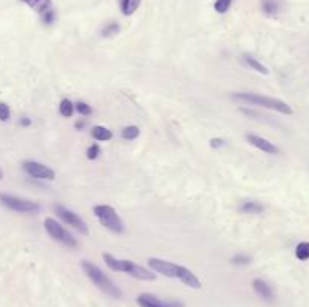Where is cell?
<instances>
[{"label": "cell", "mask_w": 309, "mask_h": 307, "mask_svg": "<svg viewBox=\"0 0 309 307\" xmlns=\"http://www.w3.org/2000/svg\"><path fill=\"white\" fill-rule=\"evenodd\" d=\"M23 170L35 179H44V181H53L54 179V170L50 169L45 164H41L38 161H24L23 163Z\"/></svg>", "instance_id": "cell-9"}, {"label": "cell", "mask_w": 309, "mask_h": 307, "mask_svg": "<svg viewBox=\"0 0 309 307\" xmlns=\"http://www.w3.org/2000/svg\"><path fill=\"white\" fill-rule=\"evenodd\" d=\"M119 30H121L119 24H118L116 21H110V23H107V24L101 29V37H103V38H112V37H115L116 34H119Z\"/></svg>", "instance_id": "cell-19"}, {"label": "cell", "mask_w": 309, "mask_h": 307, "mask_svg": "<svg viewBox=\"0 0 309 307\" xmlns=\"http://www.w3.org/2000/svg\"><path fill=\"white\" fill-rule=\"evenodd\" d=\"M139 134H140V130L136 125H129V127L124 128L122 133H121L124 140H134V139L139 137Z\"/></svg>", "instance_id": "cell-21"}, {"label": "cell", "mask_w": 309, "mask_h": 307, "mask_svg": "<svg viewBox=\"0 0 309 307\" xmlns=\"http://www.w3.org/2000/svg\"><path fill=\"white\" fill-rule=\"evenodd\" d=\"M20 2H23V3H26L29 8H34V9H37L44 0H20Z\"/></svg>", "instance_id": "cell-29"}, {"label": "cell", "mask_w": 309, "mask_h": 307, "mask_svg": "<svg viewBox=\"0 0 309 307\" xmlns=\"http://www.w3.org/2000/svg\"><path fill=\"white\" fill-rule=\"evenodd\" d=\"M252 288H254V291H255L263 300H267V301H271V300H273V291H271V288L268 286V283H265L264 280L255 279V280L252 282Z\"/></svg>", "instance_id": "cell-12"}, {"label": "cell", "mask_w": 309, "mask_h": 307, "mask_svg": "<svg viewBox=\"0 0 309 307\" xmlns=\"http://www.w3.org/2000/svg\"><path fill=\"white\" fill-rule=\"evenodd\" d=\"M210 146L213 149H219V148H223L225 146V140L223 139H219V137H214L210 140Z\"/></svg>", "instance_id": "cell-28"}, {"label": "cell", "mask_w": 309, "mask_h": 307, "mask_svg": "<svg viewBox=\"0 0 309 307\" xmlns=\"http://www.w3.org/2000/svg\"><path fill=\"white\" fill-rule=\"evenodd\" d=\"M238 209L243 214H261L264 211V206L260 202L252 200V202H243Z\"/></svg>", "instance_id": "cell-17"}, {"label": "cell", "mask_w": 309, "mask_h": 307, "mask_svg": "<svg viewBox=\"0 0 309 307\" xmlns=\"http://www.w3.org/2000/svg\"><path fill=\"white\" fill-rule=\"evenodd\" d=\"M246 140L249 142L252 146H255L257 149H260L265 154H271V155H274V154L279 152V149H277L271 142H268L267 139L260 137L257 134H246Z\"/></svg>", "instance_id": "cell-10"}, {"label": "cell", "mask_w": 309, "mask_h": 307, "mask_svg": "<svg viewBox=\"0 0 309 307\" xmlns=\"http://www.w3.org/2000/svg\"><path fill=\"white\" fill-rule=\"evenodd\" d=\"M232 5V0H216L214 2V11L218 14H226Z\"/></svg>", "instance_id": "cell-23"}, {"label": "cell", "mask_w": 309, "mask_h": 307, "mask_svg": "<svg viewBox=\"0 0 309 307\" xmlns=\"http://www.w3.org/2000/svg\"><path fill=\"white\" fill-rule=\"evenodd\" d=\"M0 202L8 209L20 212V214H37L41 209V206L37 202H32L29 199H21V197L6 194V193H0Z\"/></svg>", "instance_id": "cell-6"}, {"label": "cell", "mask_w": 309, "mask_h": 307, "mask_svg": "<svg viewBox=\"0 0 309 307\" xmlns=\"http://www.w3.org/2000/svg\"><path fill=\"white\" fill-rule=\"evenodd\" d=\"M231 262L234 265H247V264H251V256H247L244 253H238V255L232 256Z\"/></svg>", "instance_id": "cell-26"}, {"label": "cell", "mask_w": 309, "mask_h": 307, "mask_svg": "<svg viewBox=\"0 0 309 307\" xmlns=\"http://www.w3.org/2000/svg\"><path fill=\"white\" fill-rule=\"evenodd\" d=\"M11 116V110L8 107V104L5 103H0V120L2 122H6Z\"/></svg>", "instance_id": "cell-27"}, {"label": "cell", "mask_w": 309, "mask_h": 307, "mask_svg": "<svg viewBox=\"0 0 309 307\" xmlns=\"http://www.w3.org/2000/svg\"><path fill=\"white\" fill-rule=\"evenodd\" d=\"M74 109H76L82 116H89V115H92V107H90L89 104L83 103V101L76 103V104H74Z\"/></svg>", "instance_id": "cell-25"}, {"label": "cell", "mask_w": 309, "mask_h": 307, "mask_svg": "<svg viewBox=\"0 0 309 307\" xmlns=\"http://www.w3.org/2000/svg\"><path fill=\"white\" fill-rule=\"evenodd\" d=\"M3 178V173H2V170H0V179H2Z\"/></svg>", "instance_id": "cell-32"}, {"label": "cell", "mask_w": 309, "mask_h": 307, "mask_svg": "<svg viewBox=\"0 0 309 307\" xmlns=\"http://www.w3.org/2000/svg\"><path fill=\"white\" fill-rule=\"evenodd\" d=\"M103 259L106 262V265L112 269V271H121V272H126L129 275L134 279H139V280H146V282H152L156 280V274L152 271L132 262V261H127V259H116L113 258L112 255L109 253H104L103 255Z\"/></svg>", "instance_id": "cell-3"}, {"label": "cell", "mask_w": 309, "mask_h": 307, "mask_svg": "<svg viewBox=\"0 0 309 307\" xmlns=\"http://www.w3.org/2000/svg\"><path fill=\"white\" fill-rule=\"evenodd\" d=\"M94 214L98 219V222L113 233H122L124 232V223L121 217L116 214V211L109 205H95Z\"/></svg>", "instance_id": "cell-5"}, {"label": "cell", "mask_w": 309, "mask_h": 307, "mask_svg": "<svg viewBox=\"0 0 309 307\" xmlns=\"http://www.w3.org/2000/svg\"><path fill=\"white\" fill-rule=\"evenodd\" d=\"M82 268L85 271V274L89 277V280L94 283L98 289H101L104 294L113 297V298H122V292L121 289L107 277V275L95 265V264H92L89 261H83L82 262Z\"/></svg>", "instance_id": "cell-4"}, {"label": "cell", "mask_w": 309, "mask_h": 307, "mask_svg": "<svg viewBox=\"0 0 309 307\" xmlns=\"http://www.w3.org/2000/svg\"><path fill=\"white\" fill-rule=\"evenodd\" d=\"M44 228H45V230L48 232V235L53 239L62 242L64 245H67V247H71V249H76L77 247L76 238L64 226H60L54 219H45L44 220Z\"/></svg>", "instance_id": "cell-7"}, {"label": "cell", "mask_w": 309, "mask_h": 307, "mask_svg": "<svg viewBox=\"0 0 309 307\" xmlns=\"http://www.w3.org/2000/svg\"><path fill=\"white\" fill-rule=\"evenodd\" d=\"M296 258L302 262L309 259V242L308 241H302L297 244L296 247Z\"/></svg>", "instance_id": "cell-18"}, {"label": "cell", "mask_w": 309, "mask_h": 307, "mask_svg": "<svg viewBox=\"0 0 309 307\" xmlns=\"http://www.w3.org/2000/svg\"><path fill=\"white\" fill-rule=\"evenodd\" d=\"M137 304L139 307H166L165 301L159 300L157 297H154L151 294H140L137 297Z\"/></svg>", "instance_id": "cell-13"}, {"label": "cell", "mask_w": 309, "mask_h": 307, "mask_svg": "<svg viewBox=\"0 0 309 307\" xmlns=\"http://www.w3.org/2000/svg\"><path fill=\"white\" fill-rule=\"evenodd\" d=\"M232 100L244 103V104H251L263 109H270L277 113L282 115H293V109L282 100L260 95V94H251V92H238V94H232Z\"/></svg>", "instance_id": "cell-2"}, {"label": "cell", "mask_w": 309, "mask_h": 307, "mask_svg": "<svg viewBox=\"0 0 309 307\" xmlns=\"http://www.w3.org/2000/svg\"><path fill=\"white\" fill-rule=\"evenodd\" d=\"M90 136L94 137L95 140H98V142H109L113 137V133L109 128H106V127L95 125L94 128H92V131H90Z\"/></svg>", "instance_id": "cell-16"}, {"label": "cell", "mask_w": 309, "mask_h": 307, "mask_svg": "<svg viewBox=\"0 0 309 307\" xmlns=\"http://www.w3.org/2000/svg\"><path fill=\"white\" fill-rule=\"evenodd\" d=\"M284 8L282 0H261V11L267 17H276Z\"/></svg>", "instance_id": "cell-11"}, {"label": "cell", "mask_w": 309, "mask_h": 307, "mask_svg": "<svg viewBox=\"0 0 309 307\" xmlns=\"http://www.w3.org/2000/svg\"><path fill=\"white\" fill-rule=\"evenodd\" d=\"M59 113L64 117H71L73 113H74V104L70 100L64 98L60 101V104H59Z\"/></svg>", "instance_id": "cell-20"}, {"label": "cell", "mask_w": 309, "mask_h": 307, "mask_svg": "<svg viewBox=\"0 0 309 307\" xmlns=\"http://www.w3.org/2000/svg\"><path fill=\"white\" fill-rule=\"evenodd\" d=\"M148 267L154 271L159 272L165 277H171V279H178L179 282H182L185 286H189L192 289H199L201 288V282L196 275L185 267L159 259V258H149L148 259Z\"/></svg>", "instance_id": "cell-1"}, {"label": "cell", "mask_w": 309, "mask_h": 307, "mask_svg": "<svg viewBox=\"0 0 309 307\" xmlns=\"http://www.w3.org/2000/svg\"><path fill=\"white\" fill-rule=\"evenodd\" d=\"M40 17H41V21H43L44 26H51V24L56 21V11H54L53 6H50L48 9L43 11V12L40 14Z\"/></svg>", "instance_id": "cell-22"}, {"label": "cell", "mask_w": 309, "mask_h": 307, "mask_svg": "<svg viewBox=\"0 0 309 307\" xmlns=\"http://www.w3.org/2000/svg\"><path fill=\"white\" fill-rule=\"evenodd\" d=\"M243 62L249 67L251 70H254V71H257V73H260V74H264V76H267L268 74V68L265 67V65H263L260 60H257L255 57H252V56H249V54H244L243 56Z\"/></svg>", "instance_id": "cell-15"}, {"label": "cell", "mask_w": 309, "mask_h": 307, "mask_svg": "<svg viewBox=\"0 0 309 307\" xmlns=\"http://www.w3.org/2000/svg\"><path fill=\"white\" fill-rule=\"evenodd\" d=\"M20 124H21V127H29L30 124H32V119L27 117V116H23L21 120H20Z\"/></svg>", "instance_id": "cell-31"}, {"label": "cell", "mask_w": 309, "mask_h": 307, "mask_svg": "<svg viewBox=\"0 0 309 307\" xmlns=\"http://www.w3.org/2000/svg\"><path fill=\"white\" fill-rule=\"evenodd\" d=\"M100 152H101L100 146H98L97 143H94V145H90V146L88 148V151H86V157H88V160L94 161V160H97V158L100 157Z\"/></svg>", "instance_id": "cell-24"}, {"label": "cell", "mask_w": 309, "mask_h": 307, "mask_svg": "<svg viewBox=\"0 0 309 307\" xmlns=\"http://www.w3.org/2000/svg\"><path fill=\"white\" fill-rule=\"evenodd\" d=\"M118 3H119L121 12L126 17H129V15H133L139 9L142 0H118Z\"/></svg>", "instance_id": "cell-14"}, {"label": "cell", "mask_w": 309, "mask_h": 307, "mask_svg": "<svg viewBox=\"0 0 309 307\" xmlns=\"http://www.w3.org/2000/svg\"><path fill=\"white\" fill-rule=\"evenodd\" d=\"M53 209H54V212L57 214V217H59L62 222H64L65 225L74 228L77 232H80V233H83V235H88V233H89V229H88L86 222H85L82 217H79L74 211L65 208L64 205H59V203L54 205Z\"/></svg>", "instance_id": "cell-8"}, {"label": "cell", "mask_w": 309, "mask_h": 307, "mask_svg": "<svg viewBox=\"0 0 309 307\" xmlns=\"http://www.w3.org/2000/svg\"><path fill=\"white\" fill-rule=\"evenodd\" d=\"M86 127V120L85 119H79L76 124H74V128L77 130V131H82L83 128Z\"/></svg>", "instance_id": "cell-30"}]
</instances>
